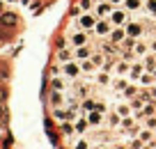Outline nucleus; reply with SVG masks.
I'll return each instance as SVG.
<instances>
[{"instance_id": "obj_1", "label": "nucleus", "mask_w": 156, "mask_h": 149, "mask_svg": "<svg viewBox=\"0 0 156 149\" xmlns=\"http://www.w3.org/2000/svg\"><path fill=\"white\" fill-rule=\"evenodd\" d=\"M112 9H115V7H112V2L101 0V2H97V7H94V14H97V19H108Z\"/></svg>"}, {"instance_id": "obj_2", "label": "nucleus", "mask_w": 156, "mask_h": 149, "mask_svg": "<svg viewBox=\"0 0 156 149\" xmlns=\"http://www.w3.org/2000/svg\"><path fill=\"white\" fill-rule=\"evenodd\" d=\"M112 30V23L108 19H97V23H94V32L99 34V37H108Z\"/></svg>"}, {"instance_id": "obj_3", "label": "nucleus", "mask_w": 156, "mask_h": 149, "mask_svg": "<svg viewBox=\"0 0 156 149\" xmlns=\"http://www.w3.org/2000/svg\"><path fill=\"white\" fill-rule=\"evenodd\" d=\"M126 16H129L126 9H112L110 16H108V21H110L112 25H126Z\"/></svg>"}, {"instance_id": "obj_4", "label": "nucleus", "mask_w": 156, "mask_h": 149, "mask_svg": "<svg viewBox=\"0 0 156 149\" xmlns=\"http://www.w3.org/2000/svg\"><path fill=\"white\" fill-rule=\"evenodd\" d=\"M69 44H71L73 48H78V46H87V34H85V30L80 28L78 32H73L71 37H69Z\"/></svg>"}, {"instance_id": "obj_5", "label": "nucleus", "mask_w": 156, "mask_h": 149, "mask_svg": "<svg viewBox=\"0 0 156 149\" xmlns=\"http://www.w3.org/2000/svg\"><path fill=\"white\" fill-rule=\"evenodd\" d=\"M62 73H64V76H69V78H76L78 73H80V64L73 62V60H71V62H64L62 64Z\"/></svg>"}, {"instance_id": "obj_6", "label": "nucleus", "mask_w": 156, "mask_h": 149, "mask_svg": "<svg viewBox=\"0 0 156 149\" xmlns=\"http://www.w3.org/2000/svg\"><path fill=\"white\" fill-rule=\"evenodd\" d=\"M94 23H97V19H94L90 12H83V16L78 19V25H80L83 30H94Z\"/></svg>"}, {"instance_id": "obj_7", "label": "nucleus", "mask_w": 156, "mask_h": 149, "mask_svg": "<svg viewBox=\"0 0 156 149\" xmlns=\"http://www.w3.org/2000/svg\"><path fill=\"white\" fill-rule=\"evenodd\" d=\"M124 30H126V34H129V37H133V39L142 37V32H145V30H142V25H140V23H136V21L126 23V25H124Z\"/></svg>"}, {"instance_id": "obj_8", "label": "nucleus", "mask_w": 156, "mask_h": 149, "mask_svg": "<svg viewBox=\"0 0 156 149\" xmlns=\"http://www.w3.org/2000/svg\"><path fill=\"white\" fill-rule=\"evenodd\" d=\"M87 58H92V48L90 46H78V48H73V60H87Z\"/></svg>"}, {"instance_id": "obj_9", "label": "nucleus", "mask_w": 156, "mask_h": 149, "mask_svg": "<svg viewBox=\"0 0 156 149\" xmlns=\"http://www.w3.org/2000/svg\"><path fill=\"white\" fill-rule=\"evenodd\" d=\"M108 37H110V41H115V44H122L124 39H126V30H124L122 25H117L115 30H110V34H108Z\"/></svg>"}, {"instance_id": "obj_10", "label": "nucleus", "mask_w": 156, "mask_h": 149, "mask_svg": "<svg viewBox=\"0 0 156 149\" xmlns=\"http://www.w3.org/2000/svg\"><path fill=\"white\" fill-rule=\"evenodd\" d=\"M19 23V16L12 14V12H5V14H0V25H7V28H14Z\"/></svg>"}, {"instance_id": "obj_11", "label": "nucleus", "mask_w": 156, "mask_h": 149, "mask_svg": "<svg viewBox=\"0 0 156 149\" xmlns=\"http://www.w3.org/2000/svg\"><path fill=\"white\" fill-rule=\"evenodd\" d=\"M124 9L126 12H140V9H145V0H124Z\"/></svg>"}, {"instance_id": "obj_12", "label": "nucleus", "mask_w": 156, "mask_h": 149, "mask_svg": "<svg viewBox=\"0 0 156 149\" xmlns=\"http://www.w3.org/2000/svg\"><path fill=\"white\" fill-rule=\"evenodd\" d=\"M58 60H60V62H71V60H73V51H67V48H60V51H58Z\"/></svg>"}, {"instance_id": "obj_13", "label": "nucleus", "mask_w": 156, "mask_h": 149, "mask_svg": "<svg viewBox=\"0 0 156 149\" xmlns=\"http://www.w3.org/2000/svg\"><path fill=\"white\" fill-rule=\"evenodd\" d=\"M145 69L147 71H156V58L154 55H145Z\"/></svg>"}, {"instance_id": "obj_14", "label": "nucleus", "mask_w": 156, "mask_h": 149, "mask_svg": "<svg viewBox=\"0 0 156 149\" xmlns=\"http://www.w3.org/2000/svg\"><path fill=\"white\" fill-rule=\"evenodd\" d=\"M145 12L151 16H156V0H145Z\"/></svg>"}, {"instance_id": "obj_15", "label": "nucleus", "mask_w": 156, "mask_h": 149, "mask_svg": "<svg viewBox=\"0 0 156 149\" xmlns=\"http://www.w3.org/2000/svg\"><path fill=\"white\" fill-rule=\"evenodd\" d=\"M133 53H136V55H147V44L138 41L136 46H133Z\"/></svg>"}, {"instance_id": "obj_16", "label": "nucleus", "mask_w": 156, "mask_h": 149, "mask_svg": "<svg viewBox=\"0 0 156 149\" xmlns=\"http://www.w3.org/2000/svg\"><path fill=\"white\" fill-rule=\"evenodd\" d=\"M129 71H131V78H140L142 76V64H133Z\"/></svg>"}, {"instance_id": "obj_17", "label": "nucleus", "mask_w": 156, "mask_h": 149, "mask_svg": "<svg viewBox=\"0 0 156 149\" xmlns=\"http://www.w3.org/2000/svg\"><path fill=\"white\" fill-rule=\"evenodd\" d=\"M7 76H9V67H7V62H0V80Z\"/></svg>"}, {"instance_id": "obj_18", "label": "nucleus", "mask_w": 156, "mask_h": 149, "mask_svg": "<svg viewBox=\"0 0 156 149\" xmlns=\"http://www.w3.org/2000/svg\"><path fill=\"white\" fill-rule=\"evenodd\" d=\"M60 99H62V96H60V92H58V90L51 92V103H53V106H60Z\"/></svg>"}, {"instance_id": "obj_19", "label": "nucleus", "mask_w": 156, "mask_h": 149, "mask_svg": "<svg viewBox=\"0 0 156 149\" xmlns=\"http://www.w3.org/2000/svg\"><path fill=\"white\" fill-rule=\"evenodd\" d=\"M78 7H80V12H90V7H92V0H80V2H78Z\"/></svg>"}, {"instance_id": "obj_20", "label": "nucleus", "mask_w": 156, "mask_h": 149, "mask_svg": "<svg viewBox=\"0 0 156 149\" xmlns=\"http://www.w3.org/2000/svg\"><path fill=\"white\" fill-rule=\"evenodd\" d=\"M90 60H92L97 67H101V64H103V55H101V53H99V55H97V53H92V58H90Z\"/></svg>"}, {"instance_id": "obj_21", "label": "nucleus", "mask_w": 156, "mask_h": 149, "mask_svg": "<svg viewBox=\"0 0 156 149\" xmlns=\"http://www.w3.org/2000/svg\"><path fill=\"white\" fill-rule=\"evenodd\" d=\"M7 117H9V112H7V108L0 103V124H2V122H7Z\"/></svg>"}, {"instance_id": "obj_22", "label": "nucleus", "mask_w": 156, "mask_h": 149, "mask_svg": "<svg viewBox=\"0 0 156 149\" xmlns=\"http://www.w3.org/2000/svg\"><path fill=\"white\" fill-rule=\"evenodd\" d=\"M7 96H9L7 87H2V85H0V103H5V101H7Z\"/></svg>"}, {"instance_id": "obj_23", "label": "nucleus", "mask_w": 156, "mask_h": 149, "mask_svg": "<svg viewBox=\"0 0 156 149\" xmlns=\"http://www.w3.org/2000/svg\"><path fill=\"white\" fill-rule=\"evenodd\" d=\"M53 90H64V80H60V78H53Z\"/></svg>"}, {"instance_id": "obj_24", "label": "nucleus", "mask_w": 156, "mask_h": 149, "mask_svg": "<svg viewBox=\"0 0 156 149\" xmlns=\"http://www.w3.org/2000/svg\"><path fill=\"white\" fill-rule=\"evenodd\" d=\"M90 122H92V124H99V122H101V115H99V112H92V115H90Z\"/></svg>"}, {"instance_id": "obj_25", "label": "nucleus", "mask_w": 156, "mask_h": 149, "mask_svg": "<svg viewBox=\"0 0 156 149\" xmlns=\"http://www.w3.org/2000/svg\"><path fill=\"white\" fill-rule=\"evenodd\" d=\"M115 87L117 90H126V80H115Z\"/></svg>"}, {"instance_id": "obj_26", "label": "nucleus", "mask_w": 156, "mask_h": 149, "mask_svg": "<svg viewBox=\"0 0 156 149\" xmlns=\"http://www.w3.org/2000/svg\"><path fill=\"white\" fill-rule=\"evenodd\" d=\"M55 117H58L60 122H64V119H67V112H60V110H55Z\"/></svg>"}, {"instance_id": "obj_27", "label": "nucleus", "mask_w": 156, "mask_h": 149, "mask_svg": "<svg viewBox=\"0 0 156 149\" xmlns=\"http://www.w3.org/2000/svg\"><path fill=\"white\" fill-rule=\"evenodd\" d=\"M5 39H9V34H7V32H2V30H0V41H5Z\"/></svg>"}, {"instance_id": "obj_28", "label": "nucleus", "mask_w": 156, "mask_h": 149, "mask_svg": "<svg viewBox=\"0 0 156 149\" xmlns=\"http://www.w3.org/2000/svg\"><path fill=\"white\" fill-rule=\"evenodd\" d=\"M149 51H151V53H156V39H154V41L149 44Z\"/></svg>"}, {"instance_id": "obj_29", "label": "nucleus", "mask_w": 156, "mask_h": 149, "mask_svg": "<svg viewBox=\"0 0 156 149\" xmlns=\"http://www.w3.org/2000/svg\"><path fill=\"white\" fill-rule=\"evenodd\" d=\"M108 2H112V5H119V2H124V0H108Z\"/></svg>"}, {"instance_id": "obj_30", "label": "nucleus", "mask_w": 156, "mask_h": 149, "mask_svg": "<svg viewBox=\"0 0 156 149\" xmlns=\"http://www.w3.org/2000/svg\"><path fill=\"white\" fill-rule=\"evenodd\" d=\"M92 2H101V0H92Z\"/></svg>"}]
</instances>
